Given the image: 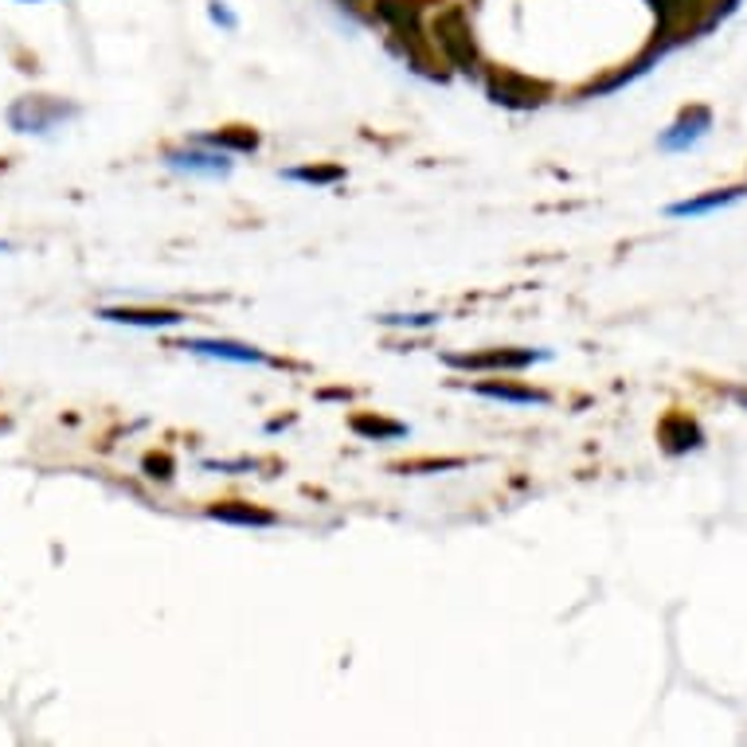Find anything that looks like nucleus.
<instances>
[{
	"label": "nucleus",
	"mask_w": 747,
	"mask_h": 747,
	"mask_svg": "<svg viewBox=\"0 0 747 747\" xmlns=\"http://www.w3.org/2000/svg\"><path fill=\"white\" fill-rule=\"evenodd\" d=\"M71 118H79V107L75 102H63V99H52V94H27V99H16L9 107V125L16 130V134H52V130H59L63 122H71Z\"/></svg>",
	"instance_id": "1"
},
{
	"label": "nucleus",
	"mask_w": 747,
	"mask_h": 747,
	"mask_svg": "<svg viewBox=\"0 0 747 747\" xmlns=\"http://www.w3.org/2000/svg\"><path fill=\"white\" fill-rule=\"evenodd\" d=\"M376 12H380V16L395 27V32H415V24H419V4H415V0H380V4H376Z\"/></svg>",
	"instance_id": "15"
},
{
	"label": "nucleus",
	"mask_w": 747,
	"mask_h": 747,
	"mask_svg": "<svg viewBox=\"0 0 747 747\" xmlns=\"http://www.w3.org/2000/svg\"><path fill=\"white\" fill-rule=\"evenodd\" d=\"M747 188H728V192H709V197H696V200H681V204H669L666 212L677 215V220H685V215H709L716 208H728L744 197Z\"/></svg>",
	"instance_id": "13"
},
{
	"label": "nucleus",
	"mask_w": 747,
	"mask_h": 747,
	"mask_svg": "<svg viewBox=\"0 0 747 747\" xmlns=\"http://www.w3.org/2000/svg\"><path fill=\"white\" fill-rule=\"evenodd\" d=\"M473 392L486 395V400H501V403H521V408H544L548 395L536 392V388H521V383H509V380H486V383H473Z\"/></svg>",
	"instance_id": "11"
},
{
	"label": "nucleus",
	"mask_w": 747,
	"mask_h": 747,
	"mask_svg": "<svg viewBox=\"0 0 747 747\" xmlns=\"http://www.w3.org/2000/svg\"><path fill=\"white\" fill-rule=\"evenodd\" d=\"M431 36H435L438 52L446 55L450 67L458 71H473L478 67V47H473V32L470 20H466L462 9H443L431 24Z\"/></svg>",
	"instance_id": "2"
},
{
	"label": "nucleus",
	"mask_w": 747,
	"mask_h": 747,
	"mask_svg": "<svg viewBox=\"0 0 747 747\" xmlns=\"http://www.w3.org/2000/svg\"><path fill=\"white\" fill-rule=\"evenodd\" d=\"M380 321H388V325H435V313H419V317H395V313H388V317Z\"/></svg>",
	"instance_id": "20"
},
{
	"label": "nucleus",
	"mask_w": 747,
	"mask_h": 747,
	"mask_svg": "<svg viewBox=\"0 0 747 747\" xmlns=\"http://www.w3.org/2000/svg\"><path fill=\"white\" fill-rule=\"evenodd\" d=\"M458 466H466L462 458H427V462H408V466H395V470L403 473H419V470H458Z\"/></svg>",
	"instance_id": "18"
},
{
	"label": "nucleus",
	"mask_w": 747,
	"mask_h": 747,
	"mask_svg": "<svg viewBox=\"0 0 747 747\" xmlns=\"http://www.w3.org/2000/svg\"><path fill=\"white\" fill-rule=\"evenodd\" d=\"M536 360H548V353H536V348H490V353L446 356L450 368H470V372H486V368H493V372H525Z\"/></svg>",
	"instance_id": "4"
},
{
	"label": "nucleus",
	"mask_w": 747,
	"mask_h": 747,
	"mask_svg": "<svg viewBox=\"0 0 747 747\" xmlns=\"http://www.w3.org/2000/svg\"><path fill=\"white\" fill-rule=\"evenodd\" d=\"M282 177L302 180V185H313V188H325V185L345 180V169H341V165H302V169H286Z\"/></svg>",
	"instance_id": "16"
},
{
	"label": "nucleus",
	"mask_w": 747,
	"mask_h": 747,
	"mask_svg": "<svg viewBox=\"0 0 747 747\" xmlns=\"http://www.w3.org/2000/svg\"><path fill=\"white\" fill-rule=\"evenodd\" d=\"M208 16H212V20H215V24H223V27H235V24H239V20H235V16H232V12L223 9L220 0H212V4H208Z\"/></svg>",
	"instance_id": "19"
},
{
	"label": "nucleus",
	"mask_w": 747,
	"mask_h": 747,
	"mask_svg": "<svg viewBox=\"0 0 747 747\" xmlns=\"http://www.w3.org/2000/svg\"><path fill=\"white\" fill-rule=\"evenodd\" d=\"M712 130V110L709 107H689L685 114L677 118L673 125H669L666 134L658 137V149L666 153H685L693 149L696 142H701L704 134Z\"/></svg>",
	"instance_id": "6"
},
{
	"label": "nucleus",
	"mask_w": 747,
	"mask_h": 747,
	"mask_svg": "<svg viewBox=\"0 0 747 747\" xmlns=\"http://www.w3.org/2000/svg\"><path fill=\"white\" fill-rule=\"evenodd\" d=\"M177 348L197 356H215V360H232V365H270V356L255 345H239V341H220V337H185Z\"/></svg>",
	"instance_id": "5"
},
{
	"label": "nucleus",
	"mask_w": 747,
	"mask_h": 747,
	"mask_svg": "<svg viewBox=\"0 0 747 747\" xmlns=\"http://www.w3.org/2000/svg\"><path fill=\"white\" fill-rule=\"evenodd\" d=\"M208 516H212V521H223V525H243V528L278 525V516L270 513V509L247 505V501H220V505H208Z\"/></svg>",
	"instance_id": "9"
},
{
	"label": "nucleus",
	"mask_w": 747,
	"mask_h": 747,
	"mask_svg": "<svg viewBox=\"0 0 747 747\" xmlns=\"http://www.w3.org/2000/svg\"><path fill=\"white\" fill-rule=\"evenodd\" d=\"M200 145H208V149H223V153H255L258 134L250 130V125H223V130H212V134L200 137Z\"/></svg>",
	"instance_id": "12"
},
{
	"label": "nucleus",
	"mask_w": 747,
	"mask_h": 747,
	"mask_svg": "<svg viewBox=\"0 0 747 747\" xmlns=\"http://www.w3.org/2000/svg\"><path fill=\"white\" fill-rule=\"evenodd\" d=\"M658 438L666 443L669 454H685V450H696V446L704 443L701 427H696L693 419L681 415V411H673V415L661 419V427H658Z\"/></svg>",
	"instance_id": "10"
},
{
	"label": "nucleus",
	"mask_w": 747,
	"mask_h": 747,
	"mask_svg": "<svg viewBox=\"0 0 747 747\" xmlns=\"http://www.w3.org/2000/svg\"><path fill=\"white\" fill-rule=\"evenodd\" d=\"M486 94H490L498 107L533 110L548 99V82L528 79V75H521V71H493L490 79H486Z\"/></svg>",
	"instance_id": "3"
},
{
	"label": "nucleus",
	"mask_w": 747,
	"mask_h": 747,
	"mask_svg": "<svg viewBox=\"0 0 747 747\" xmlns=\"http://www.w3.org/2000/svg\"><path fill=\"white\" fill-rule=\"evenodd\" d=\"M4 250H12V243H0V255H4Z\"/></svg>",
	"instance_id": "21"
},
{
	"label": "nucleus",
	"mask_w": 747,
	"mask_h": 747,
	"mask_svg": "<svg viewBox=\"0 0 747 747\" xmlns=\"http://www.w3.org/2000/svg\"><path fill=\"white\" fill-rule=\"evenodd\" d=\"M348 427L356 431L360 438H372V443H383V438H408V427L395 423V419H380V415H353Z\"/></svg>",
	"instance_id": "14"
},
{
	"label": "nucleus",
	"mask_w": 747,
	"mask_h": 747,
	"mask_svg": "<svg viewBox=\"0 0 747 747\" xmlns=\"http://www.w3.org/2000/svg\"><path fill=\"white\" fill-rule=\"evenodd\" d=\"M102 321H114V325H134V330H172L185 321V313L172 310H130V305H107L99 310Z\"/></svg>",
	"instance_id": "8"
},
{
	"label": "nucleus",
	"mask_w": 747,
	"mask_h": 747,
	"mask_svg": "<svg viewBox=\"0 0 747 747\" xmlns=\"http://www.w3.org/2000/svg\"><path fill=\"white\" fill-rule=\"evenodd\" d=\"M142 470H145V478H153V481H172V470H177V462H172L169 454H145Z\"/></svg>",
	"instance_id": "17"
},
{
	"label": "nucleus",
	"mask_w": 747,
	"mask_h": 747,
	"mask_svg": "<svg viewBox=\"0 0 747 747\" xmlns=\"http://www.w3.org/2000/svg\"><path fill=\"white\" fill-rule=\"evenodd\" d=\"M165 160H169V169L192 172V177H208V180H220V177L232 172V160H227V153L223 149L208 153V149H192V145H188V149L165 153Z\"/></svg>",
	"instance_id": "7"
}]
</instances>
